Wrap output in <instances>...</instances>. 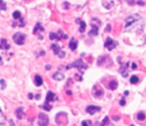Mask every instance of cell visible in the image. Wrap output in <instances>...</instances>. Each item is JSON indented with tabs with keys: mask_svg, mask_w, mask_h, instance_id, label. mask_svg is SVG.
Masks as SVG:
<instances>
[{
	"mask_svg": "<svg viewBox=\"0 0 146 126\" xmlns=\"http://www.w3.org/2000/svg\"><path fill=\"white\" fill-rule=\"evenodd\" d=\"M143 19L141 15L138 14L130 15L125 19V25L124 28L125 30H127V32H141L143 29Z\"/></svg>",
	"mask_w": 146,
	"mask_h": 126,
	"instance_id": "cell-1",
	"label": "cell"
},
{
	"mask_svg": "<svg viewBox=\"0 0 146 126\" xmlns=\"http://www.w3.org/2000/svg\"><path fill=\"white\" fill-rule=\"evenodd\" d=\"M71 67L76 68L81 72V74H83L84 73L83 71H85L88 68V65H87L86 63H84L81 58H78L76 61H75L73 63H72L71 64H69V66H66V69H69V68H71Z\"/></svg>",
	"mask_w": 146,
	"mask_h": 126,
	"instance_id": "cell-2",
	"label": "cell"
},
{
	"mask_svg": "<svg viewBox=\"0 0 146 126\" xmlns=\"http://www.w3.org/2000/svg\"><path fill=\"white\" fill-rule=\"evenodd\" d=\"M13 40L18 45H23L26 40V35L20 32H17L13 36Z\"/></svg>",
	"mask_w": 146,
	"mask_h": 126,
	"instance_id": "cell-3",
	"label": "cell"
},
{
	"mask_svg": "<svg viewBox=\"0 0 146 126\" xmlns=\"http://www.w3.org/2000/svg\"><path fill=\"white\" fill-rule=\"evenodd\" d=\"M104 94V91H103V88L98 85H95L93 87L92 89V95H93L94 98H101L102 97Z\"/></svg>",
	"mask_w": 146,
	"mask_h": 126,
	"instance_id": "cell-4",
	"label": "cell"
},
{
	"mask_svg": "<svg viewBox=\"0 0 146 126\" xmlns=\"http://www.w3.org/2000/svg\"><path fill=\"white\" fill-rule=\"evenodd\" d=\"M38 124L40 126H48L49 124V117L45 113H41L38 116Z\"/></svg>",
	"mask_w": 146,
	"mask_h": 126,
	"instance_id": "cell-5",
	"label": "cell"
},
{
	"mask_svg": "<svg viewBox=\"0 0 146 126\" xmlns=\"http://www.w3.org/2000/svg\"><path fill=\"white\" fill-rule=\"evenodd\" d=\"M116 46V43L114 42L112 39H110V37H108L106 39V41L104 43V46L108 49V51H111L112 49H113Z\"/></svg>",
	"mask_w": 146,
	"mask_h": 126,
	"instance_id": "cell-6",
	"label": "cell"
},
{
	"mask_svg": "<svg viewBox=\"0 0 146 126\" xmlns=\"http://www.w3.org/2000/svg\"><path fill=\"white\" fill-rule=\"evenodd\" d=\"M101 107H98V106H95V105H89L88 106L86 109V111L88 113L91 114V115H94V113L96 112V111H99L101 110Z\"/></svg>",
	"mask_w": 146,
	"mask_h": 126,
	"instance_id": "cell-7",
	"label": "cell"
},
{
	"mask_svg": "<svg viewBox=\"0 0 146 126\" xmlns=\"http://www.w3.org/2000/svg\"><path fill=\"white\" fill-rule=\"evenodd\" d=\"M128 63H126L125 66H123L118 69V72L120 74H121V75L123 76V77L126 78L128 76Z\"/></svg>",
	"mask_w": 146,
	"mask_h": 126,
	"instance_id": "cell-8",
	"label": "cell"
},
{
	"mask_svg": "<svg viewBox=\"0 0 146 126\" xmlns=\"http://www.w3.org/2000/svg\"><path fill=\"white\" fill-rule=\"evenodd\" d=\"M91 26L92 27V29L88 32V36H98V26L96 24H91Z\"/></svg>",
	"mask_w": 146,
	"mask_h": 126,
	"instance_id": "cell-9",
	"label": "cell"
},
{
	"mask_svg": "<svg viewBox=\"0 0 146 126\" xmlns=\"http://www.w3.org/2000/svg\"><path fill=\"white\" fill-rule=\"evenodd\" d=\"M78 42L77 40H75L73 38H72V39L69 42V47L70 48L71 51H75L78 47Z\"/></svg>",
	"mask_w": 146,
	"mask_h": 126,
	"instance_id": "cell-10",
	"label": "cell"
},
{
	"mask_svg": "<svg viewBox=\"0 0 146 126\" xmlns=\"http://www.w3.org/2000/svg\"><path fill=\"white\" fill-rule=\"evenodd\" d=\"M55 100H56V95H55V94L51 90L48 91L46 98V101L50 103V102H54V101H55Z\"/></svg>",
	"mask_w": 146,
	"mask_h": 126,
	"instance_id": "cell-11",
	"label": "cell"
},
{
	"mask_svg": "<svg viewBox=\"0 0 146 126\" xmlns=\"http://www.w3.org/2000/svg\"><path fill=\"white\" fill-rule=\"evenodd\" d=\"M10 48V45L7 43V40L6 39H2L0 43V49H6L8 50Z\"/></svg>",
	"mask_w": 146,
	"mask_h": 126,
	"instance_id": "cell-12",
	"label": "cell"
},
{
	"mask_svg": "<svg viewBox=\"0 0 146 126\" xmlns=\"http://www.w3.org/2000/svg\"><path fill=\"white\" fill-rule=\"evenodd\" d=\"M102 5L107 9H111L114 6L113 1H102Z\"/></svg>",
	"mask_w": 146,
	"mask_h": 126,
	"instance_id": "cell-13",
	"label": "cell"
},
{
	"mask_svg": "<svg viewBox=\"0 0 146 126\" xmlns=\"http://www.w3.org/2000/svg\"><path fill=\"white\" fill-rule=\"evenodd\" d=\"M15 113H16V117H17L18 119H22L25 116V113L23 110V108H22V107L17 108L15 111Z\"/></svg>",
	"mask_w": 146,
	"mask_h": 126,
	"instance_id": "cell-14",
	"label": "cell"
},
{
	"mask_svg": "<svg viewBox=\"0 0 146 126\" xmlns=\"http://www.w3.org/2000/svg\"><path fill=\"white\" fill-rule=\"evenodd\" d=\"M53 79L56 81H62L64 79V75L61 72L57 71L53 74Z\"/></svg>",
	"mask_w": 146,
	"mask_h": 126,
	"instance_id": "cell-15",
	"label": "cell"
},
{
	"mask_svg": "<svg viewBox=\"0 0 146 126\" xmlns=\"http://www.w3.org/2000/svg\"><path fill=\"white\" fill-rule=\"evenodd\" d=\"M34 84L38 87L41 86L43 84V79L39 75H36L34 76Z\"/></svg>",
	"mask_w": 146,
	"mask_h": 126,
	"instance_id": "cell-16",
	"label": "cell"
},
{
	"mask_svg": "<svg viewBox=\"0 0 146 126\" xmlns=\"http://www.w3.org/2000/svg\"><path fill=\"white\" fill-rule=\"evenodd\" d=\"M51 49H52L54 51V53L55 55H59V53L61 52V47L59 46L58 45H56V43H53L51 45Z\"/></svg>",
	"mask_w": 146,
	"mask_h": 126,
	"instance_id": "cell-17",
	"label": "cell"
},
{
	"mask_svg": "<svg viewBox=\"0 0 146 126\" xmlns=\"http://www.w3.org/2000/svg\"><path fill=\"white\" fill-rule=\"evenodd\" d=\"M40 31V32H44V28L41 25L40 23H37L36 24V26L34 27V30H33V34H36V32Z\"/></svg>",
	"mask_w": 146,
	"mask_h": 126,
	"instance_id": "cell-18",
	"label": "cell"
},
{
	"mask_svg": "<svg viewBox=\"0 0 146 126\" xmlns=\"http://www.w3.org/2000/svg\"><path fill=\"white\" fill-rule=\"evenodd\" d=\"M108 85H109V88L110 89H111L112 90H115L117 88H118V84L116 81L115 80H113V81H110L108 84Z\"/></svg>",
	"mask_w": 146,
	"mask_h": 126,
	"instance_id": "cell-19",
	"label": "cell"
},
{
	"mask_svg": "<svg viewBox=\"0 0 146 126\" xmlns=\"http://www.w3.org/2000/svg\"><path fill=\"white\" fill-rule=\"evenodd\" d=\"M49 39L51 40H54V39H56L57 42L60 41L61 38L59 37V35L56 34V33H54V32H50L49 33Z\"/></svg>",
	"mask_w": 146,
	"mask_h": 126,
	"instance_id": "cell-20",
	"label": "cell"
},
{
	"mask_svg": "<svg viewBox=\"0 0 146 126\" xmlns=\"http://www.w3.org/2000/svg\"><path fill=\"white\" fill-rule=\"evenodd\" d=\"M6 123V117L3 112L0 109V125H4Z\"/></svg>",
	"mask_w": 146,
	"mask_h": 126,
	"instance_id": "cell-21",
	"label": "cell"
},
{
	"mask_svg": "<svg viewBox=\"0 0 146 126\" xmlns=\"http://www.w3.org/2000/svg\"><path fill=\"white\" fill-rule=\"evenodd\" d=\"M86 22L83 21H81L80 22V28H79V32L81 33H83L86 30Z\"/></svg>",
	"mask_w": 146,
	"mask_h": 126,
	"instance_id": "cell-22",
	"label": "cell"
},
{
	"mask_svg": "<svg viewBox=\"0 0 146 126\" xmlns=\"http://www.w3.org/2000/svg\"><path fill=\"white\" fill-rule=\"evenodd\" d=\"M106 58H107V56H100L99 58H98L97 60L98 66L102 65V64L106 61Z\"/></svg>",
	"mask_w": 146,
	"mask_h": 126,
	"instance_id": "cell-23",
	"label": "cell"
},
{
	"mask_svg": "<svg viewBox=\"0 0 146 126\" xmlns=\"http://www.w3.org/2000/svg\"><path fill=\"white\" fill-rule=\"evenodd\" d=\"M137 119L140 121H144V120L146 119V115H145V113H143V112L138 113V115H137Z\"/></svg>",
	"mask_w": 146,
	"mask_h": 126,
	"instance_id": "cell-24",
	"label": "cell"
},
{
	"mask_svg": "<svg viewBox=\"0 0 146 126\" xmlns=\"http://www.w3.org/2000/svg\"><path fill=\"white\" fill-rule=\"evenodd\" d=\"M43 108L45 110H46V111H50L51 109L52 108V105H50V103H49V102L46 101L43 105Z\"/></svg>",
	"mask_w": 146,
	"mask_h": 126,
	"instance_id": "cell-25",
	"label": "cell"
},
{
	"mask_svg": "<svg viewBox=\"0 0 146 126\" xmlns=\"http://www.w3.org/2000/svg\"><path fill=\"white\" fill-rule=\"evenodd\" d=\"M130 81L132 84H135L136 83H138L139 81V79H138V76H136L134 75V76H131V78L130 79Z\"/></svg>",
	"mask_w": 146,
	"mask_h": 126,
	"instance_id": "cell-26",
	"label": "cell"
},
{
	"mask_svg": "<svg viewBox=\"0 0 146 126\" xmlns=\"http://www.w3.org/2000/svg\"><path fill=\"white\" fill-rule=\"evenodd\" d=\"M1 10H6V3L4 1H0V11Z\"/></svg>",
	"mask_w": 146,
	"mask_h": 126,
	"instance_id": "cell-27",
	"label": "cell"
},
{
	"mask_svg": "<svg viewBox=\"0 0 146 126\" xmlns=\"http://www.w3.org/2000/svg\"><path fill=\"white\" fill-rule=\"evenodd\" d=\"M20 16H21V13H20L19 11H15L13 13V17H14V19H19Z\"/></svg>",
	"mask_w": 146,
	"mask_h": 126,
	"instance_id": "cell-28",
	"label": "cell"
},
{
	"mask_svg": "<svg viewBox=\"0 0 146 126\" xmlns=\"http://www.w3.org/2000/svg\"><path fill=\"white\" fill-rule=\"evenodd\" d=\"M82 126H92V123L90 121H82Z\"/></svg>",
	"mask_w": 146,
	"mask_h": 126,
	"instance_id": "cell-29",
	"label": "cell"
},
{
	"mask_svg": "<svg viewBox=\"0 0 146 126\" xmlns=\"http://www.w3.org/2000/svg\"><path fill=\"white\" fill-rule=\"evenodd\" d=\"M102 123H103L104 126H108V125L110 124V121H109V118H108V116H106L105 117V118L102 121Z\"/></svg>",
	"mask_w": 146,
	"mask_h": 126,
	"instance_id": "cell-30",
	"label": "cell"
},
{
	"mask_svg": "<svg viewBox=\"0 0 146 126\" xmlns=\"http://www.w3.org/2000/svg\"><path fill=\"white\" fill-rule=\"evenodd\" d=\"M0 84L1 85V89H4L6 88V85L5 84V81H4V79H1V80L0 81Z\"/></svg>",
	"mask_w": 146,
	"mask_h": 126,
	"instance_id": "cell-31",
	"label": "cell"
},
{
	"mask_svg": "<svg viewBox=\"0 0 146 126\" xmlns=\"http://www.w3.org/2000/svg\"><path fill=\"white\" fill-rule=\"evenodd\" d=\"M59 34H61V37L64 38V39H66L68 38V36H67L66 34H64V32H62L61 30H59Z\"/></svg>",
	"mask_w": 146,
	"mask_h": 126,
	"instance_id": "cell-32",
	"label": "cell"
},
{
	"mask_svg": "<svg viewBox=\"0 0 146 126\" xmlns=\"http://www.w3.org/2000/svg\"><path fill=\"white\" fill-rule=\"evenodd\" d=\"M65 56H66V52L65 51H61V52L59 53V58H64L65 57Z\"/></svg>",
	"mask_w": 146,
	"mask_h": 126,
	"instance_id": "cell-33",
	"label": "cell"
},
{
	"mask_svg": "<svg viewBox=\"0 0 146 126\" xmlns=\"http://www.w3.org/2000/svg\"><path fill=\"white\" fill-rule=\"evenodd\" d=\"M119 103H120V105H122V106H123V105H125V100L124 97H123V98H122V99L120 100Z\"/></svg>",
	"mask_w": 146,
	"mask_h": 126,
	"instance_id": "cell-34",
	"label": "cell"
},
{
	"mask_svg": "<svg viewBox=\"0 0 146 126\" xmlns=\"http://www.w3.org/2000/svg\"><path fill=\"white\" fill-rule=\"evenodd\" d=\"M105 31H106V32H110V31H111V25H110V24H107V26H106V28Z\"/></svg>",
	"mask_w": 146,
	"mask_h": 126,
	"instance_id": "cell-35",
	"label": "cell"
},
{
	"mask_svg": "<svg viewBox=\"0 0 146 126\" xmlns=\"http://www.w3.org/2000/svg\"><path fill=\"white\" fill-rule=\"evenodd\" d=\"M131 68L133 69V70H135L137 68V65L135 64V63H132V65H131Z\"/></svg>",
	"mask_w": 146,
	"mask_h": 126,
	"instance_id": "cell-36",
	"label": "cell"
},
{
	"mask_svg": "<svg viewBox=\"0 0 146 126\" xmlns=\"http://www.w3.org/2000/svg\"><path fill=\"white\" fill-rule=\"evenodd\" d=\"M96 126H105L102 123H99V122H96Z\"/></svg>",
	"mask_w": 146,
	"mask_h": 126,
	"instance_id": "cell-37",
	"label": "cell"
},
{
	"mask_svg": "<svg viewBox=\"0 0 146 126\" xmlns=\"http://www.w3.org/2000/svg\"><path fill=\"white\" fill-rule=\"evenodd\" d=\"M137 4H140V5H145V3H144V1H137Z\"/></svg>",
	"mask_w": 146,
	"mask_h": 126,
	"instance_id": "cell-38",
	"label": "cell"
},
{
	"mask_svg": "<svg viewBox=\"0 0 146 126\" xmlns=\"http://www.w3.org/2000/svg\"><path fill=\"white\" fill-rule=\"evenodd\" d=\"M119 119H120L119 116H113V120H114V121H118Z\"/></svg>",
	"mask_w": 146,
	"mask_h": 126,
	"instance_id": "cell-39",
	"label": "cell"
},
{
	"mask_svg": "<svg viewBox=\"0 0 146 126\" xmlns=\"http://www.w3.org/2000/svg\"><path fill=\"white\" fill-rule=\"evenodd\" d=\"M28 97H29V98L30 100H32L33 98V97H34V95H33V94L32 93H30L28 94Z\"/></svg>",
	"mask_w": 146,
	"mask_h": 126,
	"instance_id": "cell-40",
	"label": "cell"
},
{
	"mask_svg": "<svg viewBox=\"0 0 146 126\" xmlns=\"http://www.w3.org/2000/svg\"><path fill=\"white\" fill-rule=\"evenodd\" d=\"M45 68H46L47 71H49V70H51V65H46V66H45Z\"/></svg>",
	"mask_w": 146,
	"mask_h": 126,
	"instance_id": "cell-41",
	"label": "cell"
},
{
	"mask_svg": "<svg viewBox=\"0 0 146 126\" xmlns=\"http://www.w3.org/2000/svg\"><path fill=\"white\" fill-rule=\"evenodd\" d=\"M40 98H41V95L38 94H38L36 95V96H35V98H36V100H38V99H39Z\"/></svg>",
	"mask_w": 146,
	"mask_h": 126,
	"instance_id": "cell-42",
	"label": "cell"
},
{
	"mask_svg": "<svg viewBox=\"0 0 146 126\" xmlns=\"http://www.w3.org/2000/svg\"><path fill=\"white\" fill-rule=\"evenodd\" d=\"M66 94L71 95L72 94V92H71V90H67V91H66Z\"/></svg>",
	"mask_w": 146,
	"mask_h": 126,
	"instance_id": "cell-43",
	"label": "cell"
},
{
	"mask_svg": "<svg viewBox=\"0 0 146 126\" xmlns=\"http://www.w3.org/2000/svg\"><path fill=\"white\" fill-rule=\"evenodd\" d=\"M124 94L125 95H128V94H129V92L128 91V90H125L124 92Z\"/></svg>",
	"mask_w": 146,
	"mask_h": 126,
	"instance_id": "cell-44",
	"label": "cell"
},
{
	"mask_svg": "<svg viewBox=\"0 0 146 126\" xmlns=\"http://www.w3.org/2000/svg\"><path fill=\"white\" fill-rule=\"evenodd\" d=\"M45 53H46V52H44V51H41V56H43V55H44Z\"/></svg>",
	"mask_w": 146,
	"mask_h": 126,
	"instance_id": "cell-45",
	"label": "cell"
},
{
	"mask_svg": "<svg viewBox=\"0 0 146 126\" xmlns=\"http://www.w3.org/2000/svg\"><path fill=\"white\" fill-rule=\"evenodd\" d=\"M1 60H2V58H1V57L0 56V63H2V62H1Z\"/></svg>",
	"mask_w": 146,
	"mask_h": 126,
	"instance_id": "cell-46",
	"label": "cell"
},
{
	"mask_svg": "<svg viewBox=\"0 0 146 126\" xmlns=\"http://www.w3.org/2000/svg\"><path fill=\"white\" fill-rule=\"evenodd\" d=\"M134 126V125H131V126Z\"/></svg>",
	"mask_w": 146,
	"mask_h": 126,
	"instance_id": "cell-47",
	"label": "cell"
}]
</instances>
